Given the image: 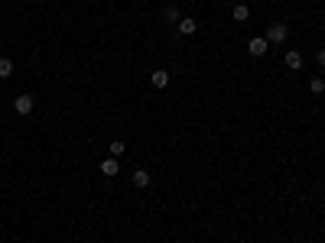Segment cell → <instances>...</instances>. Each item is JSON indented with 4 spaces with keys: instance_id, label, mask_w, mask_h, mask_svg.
I'll list each match as a JSON object with an SVG mask.
<instances>
[{
    "instance_id": "6da1fadb",
    "label": "cell",
    "mask_w": 325,
    "mask_h": 243,
    "mask_svg": "<svg viewBox=\"0 0 325 243\" xmlns=\"http://www.w3.org/2000/svg\"><path fill=\"white\" fill-rule=\"evenodd\" d=\"M286 36H290V26H286L283 20H276L270 30H267V36H263V39H267V43H286Z\"/></svg>"
},
{
    "instance_id": "7a4b0ae2",
    "label": "cell",
    "mask_w": 325,
    "mask_h": 243,
    "mask_svg": "<svg viewBox=\"0 0 325 243\" xmlns=\"http://www.w3.org/2000/svg\"><path fill=\"white\" fill-rule=\"evenodd\" d=\"M13 107H16V114H20V117L32 114V94H20L16 101H13Z\"/></svg>"
},
{
    "instance_id": "3957f363",
    "label": "cell",
    "mask_w": 325,
    "mask_h": 243,
    "mask_svg": "<svg viewBox=\"0 0 325 243\" xmlns=\"http://www.w3.org/2000/svg\"><path fill=\"white\" fill-rule=\"evenodd\" d=\"M247 49H250V55H263L267 52V39H263V36H254L247 43Z\"/></svg>"
},
{
    "instance_id": "277c9868",
    "label": "cell",
    "mask_w": 325,
    "mask_h": 243,
    "mask_svg": "<svg viewBox=\"0 0 325 243\" xmlns=\"http://www.w3.org/2000/svg\"><path fill=\"white\" fill-rule=\"evenodd\" d=\"M283 62H286V68H292V72H299V68H303V55H299L296 49H292V52H286V59H283Z\"/></svg>"
},
{
    "instance_id": "5b68a950",
    "label": "cell",
    "mask_w": 325,
    "mask_h": 243,
    "mask_svg": "<svg viewBox=\"0 0 325 243\" xmlns=\"http://www.w3.org/2000/svg\"><path fill=\"white\" fill-rule=\"evenodd\" d=\"M195 30H198V23H195L192 16H182V20H179V32H182V36H192Z\"/></svg>"
},
{
    "instance_id": "8992f818",
    "label": "cell",
    "mask_w": 325,
    "mask_h": 243,
    "mask_svg": "<svg viewBox=\"0 0 325 243\" xmlns=\"http://www.w3.org/2000/svg\"><path fill=\"white\" fill-rule=\"evenodd\" d=\"M162 20H169V23H179V20H182V13H179V7H176V3H169V7H162Z\"/></svg>"
},
{
    "instance_id": "52a82bcc",
    "label": "cell",
    "mask_w": 325,
    "mask_h": 243,
    "mask_svg": "<svg viewBox=\"0 0 325 243\" xmlns=\"http://www.w3.org/2000/svg\"><path fill=\"white\" fill-rule=\"evenodd\" d=\"M150 81H153V88H166V85H169V72H162V68H160V72L150 75Z\"/></svg>"
},
{
    "instance_id": "ba28073f",
    "label": "cell",
    "mask_w": 325,
    "mask_h": 243,
    "mask_svg": "<svg viewBox=\"0 0 325 243\" xmlns=\"http://www.w3.org/2000/svg\"><path fill=\"white\" fill-rule=\"evenodd\" d=\"M101 172L114 179V175H117V159H114V156H108V159H104V162H101Z\"/></svg>"
},
{
    "instance_id": "9c48e42d",
    "label": "cell",
    "mask_w": 325,
    "mask_h": 243,
    "mask_svg": "<svg viewBox=\"0 0 325 243\" xmlns=\"http://www.w3.org/2000/svg\"><path fill=\"white\" fill-rule=\"evenodd\" d=\"M133 185H137V188H146V185H150V172L137 169V172H133Z\"/></svg>"
},
{
    "instance_id": "30bf717a",
    "label": "cell",
    "mask_w": 325,
    "mask_h": 243,
    "mask_svg": "<svg viewBox=\"0 0 325 243\" xmlns=\"http://www.w3.org/2000/svg\"><path fill=\"white\" fill-rule=\"evenodd\" d=\"M231 16H234V20H238V23H244V20H247V16H250V10H247V7H244V3H238V7L231 10Z\"/></svg>"
},
{
    "instance_id": "8fae6325",
    "label": "cell",
    "mask_w": 325,
    "mask_h": 243,
    "mask_svg": "<svg viewBox=\"0 0 325 243\" xmlns=\"http://www.w3.org/2000/svg\"><path fill=\"white\" fill-rule=\"evenodd\" d=\"M124 152H127V146H124V139H114V143H111V156L117 159V156H124Z\"/></svg>"
},
{
    "instance_id": "7c38bea8",
    "label": "cell",
    "mask_w": 325,
    "mask_h": 243,
    "mask_svg": "<svg viewBox=\"0 0 325 243\" xmlns=\"http://www.w3.org/2000/svg\"><path fill=\"white\" fill-rule=\"evenodd\" d=\"M13 75V62L10 59H0V78H10Z\"/></svg>"
},
{
    "instance_id": "4fadbf2b",
    "label": "cell",
    "mask_w": 325,
    "mask_h": 243,
    "mask_svg": "<svg viewBox=\"0 0 325 243\" xmlns=\"http://www.w3.org/2000/svg\"><path fill=\"white\" fill-rule=\"evenodd\" d=\"M309 91H312V94H322V91H325V81H322V78H312V81H309Z\"/></svg>"
},
{
    "instance_id": "5bb4252c",
    "label": "cell",
    "mask_w": 325,
    "mask_h": 243,
    "mask_svg": "<svg viewBox=\"0 0 325 243\" xmlns=\"http://www.w3.org/2000/svg\"><path fill=\"white\" fill-rule=\"evenodd\" d=\"M319 65H325V49H319Z\"/></svg>"
}]
</instances>
